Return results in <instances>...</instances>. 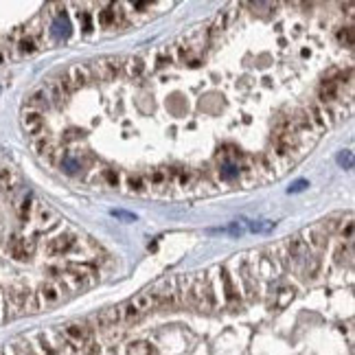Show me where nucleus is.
<instances>
[{
	"label": "nucleus",
	"instance_id": "nucleus-1",
	"mask_svg": "<svg viewBox=\"0 0 355 355\" xmlns=\"http://www.w3.org/2000/svg\"><path fill=\"white\" fill-rule=\"evenodd\" d=\"M121 68H123V64H121L119 57H101L88 66V73L97 81H112L121 73Z\"/></svg>",
	"mask_w": 355,
	"mask_h": 355
},
{
	"label": "nucleus",
	"instance_id": "nucleus-2",
	"mask_svg": "<svg viewBox=\"0 0 355 355\" xmlns=\"http://www.w3.org/2000/svg\"><path fill=\"white\" fill-rule=\"evenodd\" d=\"M46 97H49V103L55 105V107H64L68 101V88L62 79H51L46 81V88H44Z\"/></svg>",
	"mask_w": 355,
	"mask_h": 355
},
{
	"label": "nucleus",
	"instance_id": "nucleus-3",
	"mask_svg": "<svg viewBox=\"0 0 355 355\" xmlns=\"http://www.w3.org/2000/svg\"><path fill=\"white\" fill-rule=\"evenodd\" d=\"M62 81L66 83L68 92H71V90H77V88L86 86V83L90 81V73H88L86 66H81V64H75V66L68 68L66 79H62Z\"/></svg>",
	"mask_w": 355,
	"mask_h": 355
},
{
	"label": "nucleus",
	"instance_id": "nucleus-4",
	"mask_svg": "<svg viewBox=\"0 0 355 355\" xmlns=\"http://www.w3.org/2000/svg\"><path fill=\"white\" fill-rule=\"evenodd\" d=\"M64 289H62V285L59 283H44L40 287V292H37V303H40V307L42 305H55V303L59 301V298L64 296Z\"/></svg>",
	"mask_w": 355,
	"mask_h": 355
},
{
	"label": "nucleus",
	"instance_id": "nucleus-5",
	"mask_svg": "<svg viewBox=\"0 0 355 355\" xmlns=\"http://www.w3.org/2000/svg\"><path fill=\"white\" fill-rule=\"evenodd\" d=\"M22 129H25L26 134H40L42 132V127H44V116H42V112H37V110H29L26 107L25 112H22Z\"/></svg>",
	"mask_w": 355,
	"mask_h": 355
},
{
	"label": "nucleus",
	"instance_id": "nucleus-6",
	"mask_svg": "<svg viewBox=\"0 0 355 355\" xmlns=\"http://www.w3.org/2000/svg\"><path fill=\"white\" fill-rule=\"evenodd\" d=\"M33 241L31 239H20V237H13L11 241H9V252H11V256L13 259H20V261H25V259H29L31 254H33Z\"/></svg>",
	"mask_w": 355,
	"mask_h": 355
},
{
	"label": "nucleus",
	"instance_id": "nucleus-7",
	"mask_svg": "<svg viewBox=\"0 0 355 355\" xmlns=\"http://www.w3.org/2000/svg\"><path fill=\"white\" fill-rule=\"evenodd\" d=\"M73 244H75L73 235H57V237H53V239L49 241V246H46V252H49V254H53V256L64 254V252H68V250L73 248Z\"/></svg>",
	"mask_w": 355,
	"mask_h": 355
},
{
	"label": "nucleus",
	"instance_id": "nucleus-8",
	"mask_svg": "<svg viewBox=\"0 0 355 355\" xmlns=\"http://www.w3.org/2000/svg\"><path fill=\"white\" fill-rule=\"evenodd\" d=\"M51 35H53L55 40H64V37L71 35V22H68V18L64 16V13L53 20V25H51Z\"/></svg>",
	"mask_w": 355,
	"mask_h": 355
},
{
	"label": "nucleus",
	"instance_id": "nucleus-9",
	"mask_svg": "<svg viewBox=\"0 0 355 355\" xmlns=\"http://www.w3.org/2000/svg\"><path fill=\"white\" fill-rule=\"evenodd\" d=\"M49 97H46V92L44 90H35V92H31L29 97H26V107L29 110H37V112H42L44 107H49Z\"/></svg>",
	"mask_w": 355,
	"mask_h": 355
},
{
	"label": "nucleus",
	"instance_id": "nucleus-10",
	"mask_svg": "<svg viewBox=\"0 0 355 355\" xmlns=\"http://www.w3.org/2000/svg\"><path fill=\"white\" fill-rule=\"evenodd\" d=\"M59 169L68 176H75L79 169H81V162H79V158L73 156V153H64L62 160H59Z\"/></svg>",
	"mask_w": 355,
	"mask_h": 355
},
{
	"label": "nucleus",
	"instance_id": "nucleus-11",
	"mask_svg": "<svg viewBox=\"0 0 355 355\" xmlns=\"http://www.w3.org/2000/svg\"><path fill=\"white\" fill-rule=\"evenodd\" d=\"M97 322H99L101 327H114L119 320V309L116 307H110V309H103L99 316H97Z\"/></svg>",
	"mask_w": 355,
	"mask_h": 355
},
{
	"label": "nucleus",
	"instance_id": "nucleus-12",
	"mask_svg": "<svg viewBox=\"0 0 355 355\" xmlns=\"http://www.w3.org/2000/svg\"><path fill=\"white\" fill-rule=\"evenodd\" d=\"M239 167L235 165L232 160H224L222 167H219V176L224 178V180H235V178H239Z\"/></svg>",
	"mask_w": 355,
	"mask_h": 355
},
{
	"label": "nucleus",
	"instance_id": "nucleus-13",
	"mask_svg": "<svg viewBox=\"0 0 355 355\" xmlns=\"http://www.w3.org/2000/svg\"><path fill=\"white\" fill-rule=\"evenodd\" d=\"M123 68H125V73H127V77H141L145 66H143V62L138 57H129V59H125Z\"/></svg>",
	"mask_w": 355,
	"mask_h": 355
},
{
	"label": "nucleus",
	"instance_id": "nucleus-14",
	"mask_svg": "<svg viewBox=\"0 0 355 355\" xmlns=\"http://www.w3.org/2000/svg\"><path fill=\"white\" fill-rule=\"evenodd\" d=\"M116 22V9L114 7H105L99 11V25L101 26H112Z\"/></svg>",
	"mask_w": 355,
	"mask_h": 355
},
{
	"label": "nucleus",
	"instance_id": "nucleus-15",
	"mask_svg": "<svg viewBox=\"0 0 355 355\" xmlns=\"http://www.w3.org/2000/svg\"><path fill=\"white\" fill-rule=\"evenodd\" d=\"M18 49H20V53H22V55H29V53H33V51L37 49V42H35V37H25V40H20V44H18Z\"/></svg>",
	"mask_w": 355,
	"mask_h": 355
},
{
	"label": "nucleus",
	"instance_id": "nucleus-16",
	"mask_svg": "<svg viewBox=\"0 0 355 355\" xmlns=\"http://www.w3.org/2000/svg\"><path fill=\"white\" fill-rule=\"evenodd\" d=\"M66 335L68 338H73V340H77V342H81V340L86 338V329H83L81 325H71L66 329Z\"/></svg>",
	"mask_w": 355,
	"mask_h": 355
},
{
	"label": "nucleus",
	"instance_id": "nucleus-17",
	"mask_svg": "<svg viewBox=\"0 0 355 355\" xmlns=\"http://www.w3.org/2000/svg\"><path fill=\"white\" fill-rule=\"evenodd\" d=\"M129 355H153L152 347H147L145 342H138L134 347H129Z\"/></svg>",
	"mask_w": 355,
	"mask_h": 355
},
{
	"label": "nucleus",
	"instance_id": "nucleus-18",
	"mask_svg": "<svg viewBox=\"0 0 355 355\" xmlns=\"http://www.w3.org/2000/svg\"><path fill=\"white\" fill-rule=\"evenodd\" d=\"M338 162L344 167V169H351V167H353V152H349V149H347V152H342L338 156Z\"/></svg>",
	"mask_w": 355,
	"mask_h": 355
},
{
	"label": "nucleus",
	"instance_id": "nucleus-19",
	"mask_svg": "<svg viewBox=\"0 0 355 355\" xmlns=\"http://www.w3.org/2000/svg\"><path fill=\"white\" fill-rule=\"evenodd\" d=\"M0 186H4V189L11 186V171L7 167H0Z\"/></svg>",
	"mask_w": 355,
	"mask_h": 355
},
{
	"label": "nucleus",
	"instance_id": "nucleus-20",
	"mask_svg": "<svg viewBox=\"0 0 355 355\" xmlns=\"http://www.w3.org/2000/svg\"><path fill=\"white\" fill-rule=\"evenodd\" d=\"M338 40H340V42H347V46H351V44H353V29H351V26H347L344 31H340Z\"/></svg>",
	"mask_w": 355,
	"mask_h": 355
},
{
	"label": "nucleus",
	"instance_id": "nucleus-21",
	"mask_svg": "<svg viewBox=\"0 0 355 355\" xmlns=\"http://www.w3.org/2000/svg\"><path fill=\"white\" fill-rule=\"evenodd\" d=\"M274 228V222H265V224H250V230L254 232H268Z\"/></svg>",
	"mask_w": 355,
	"mask_h": 355
},
{
	"label": "nucleus",
	"instance_id": "nucleus-22",
	"mask_svg": "<svg viewBox=\"0 0 355 355\" xmlns=\"http://www.w3.org/2000/svg\"><path fill=\"white\" fill-rule=\"evenodd\" d=\"M307 186H309V182H307V180H296L292 186H289V193H298V191H305Z\"/></svg>",
	"mask_w": 355,
	"mask_h": 355
},
{
	"label": "nucleus",
	"instance_id": "nucleus-23",
	"mask_svg": "<svg viewBox=\"0 0 355 355\" xmlns=\"http://www.w3.org/2000/svg\"><path fill=\"white\" fill-rule=\"evenodd\" d=\"M349 254H351V250L340 248L338 252H335V261H338V263H344V261H349Z\"/></svg>",
	"mask_w": 355,
	"mask_h": 355
},
{
	"label": "nucleus",
	"instance_id": "nucleus-24",
	"mask_svg": "<svg viewBox=\"0 0 355 355\" xmlns=\"http://www.w3.org/2000/svg\"><path fill=\"white\" fill-rule=\"evenodd\" d=\"M112 215H114V217H121V219H127V222H134V219H136V215L125 213V211H112Z\"/></svg>",
	"mask_w": 355,
	"mask_h": 355
},
{
	"label": "nucleus",
	"instance_id": "nucleus-25",
	"mask_svg": "<svg viewBox=\"0 0 355 355\" xmlns=\"http://www.w3.org/2000/svg\"><path fill=\"white\" fill-rule=\"evenodd\" d=\"M325 237L318 235V232H311V244H314V248H322V244H325Z\"/></svg>",
	"mask_w": 355,
	"mask_h": 355
},
{
	"label": "nucleus",
	"instance_id": "nucleus-26",
	"mask_svg": "<svg viewBox=\"0 0 355 355\" xmlns=\"http://www.w3.org/2000/svg\"><path fill=\"white\" fill-rule=\"evenodd\" d=\"M342 235H347V239H351L353 237V222L351 219L347 222V226H342Z\"/></svg>",
	"mask_w": 355,
	"mask_h": 355
},
{
	"label": "nucleus",
	"instance_id": "nucleus-27",
	"mask_svg": "<svg viewBox=\"0 0 355 355\" xmlns=\"http://www.w3.org/2000/svg\"><path fill=\"white\" fill-rule=\"evenodd\" d=\"M79 22H83V29L90 31V16L88 13H79Z\"/></svg>",
	"mask_w": 355,
	"mask_h": 355
},
{
	"label": "nucleus",
	"instance_id": "nucleus-28",
	"mask_svg": "<svg viewBox=\"0 0 355 355\" xmlns=\"http://www.w3.org/2000/svg\"><path fill=\"white\" fill-rule=\"evenodd\" d=\"M149 178H152V182H153V184H160V182L165 180V174H162V171H153V174L149 176Z\"/></svg>",
	"mask_w": 355,
	"mask_h": 355
},
{
	"label": "nucleus",
	"instance_id": "nucleus-29",
	"mask_svg": "<svg viewBox=\"0 0 355 355\" xmlns=\"http://www.w3.org/2000/svg\"><path fill=\"white\" fill-rule=\"evenodd\" d=\"M129 184H132V189H141V180H138V178H129Z\"/></svg>",
	"mask_w": 355,
	"mask_h": 355
},
{
	"label": "nucleus",
	"instance_id": "nucleus-30",
	"mask_svg": "<svg viewBox=\"0 0 355 355\" xmlns=\"http://www.w3.org/2000/svg\"><path fill=\"white\" fill-rule=\"evenodd\" d=\"M105 176H107V180H110V182H112V184H116V182H119V178H116L114 174H112V171H107V174H105Z\"/></svg>",
	"mask_w": 355,
	"mask_h": 355
},
{
	"label": "nucleus",
	"instance_id": "nucleus-31",
	"mask_svg": "<svg viewBox=\"0 0 355 355\" xmlns=\"http://www.w3.org/2000/svg\"><path fill=\"white\" fill-rule=\"evenodd\" d=\"M0 62H2V55H0Z\"/></svg>",
	"mask_w": 355,
	"mask_h": 355
}]
</instances>
